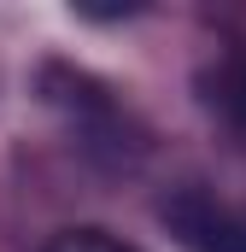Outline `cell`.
I'll return each instance as SVG.
<instances>
[{"label": "cell", "mask_w": 246, "mask_h": 252, "mask_svg": "<svg viewBox=\"0 0 246 252\" xmlns=\"http://www.w3.org/2000/svg\"><path fill=\"white\" fill-rule=\"evenodd\" d=\"M170 241L182 252H246V205L211 188H176L158 205Z\"/></svg>", "instance_id": "1"}, {"label": "cell", "mask_w": 246, "mask_h": 252, "mask_svg": "<svg viewBox=\"0 0 246 252\" xmlns=\"http://www.w3.org/2000/svg\"><path fill=\"white\" fill-rule=\"evenodd\" d=\"M41 252H135V247L118 241V235H106V229H64V235H53Z\"/></svg>", "instance_id": "2"}]
</instances>
